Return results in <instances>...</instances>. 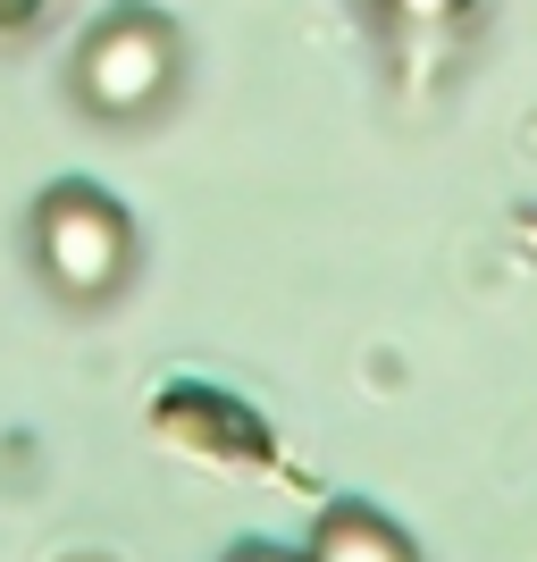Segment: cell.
I'll use <instances>...</instances> for the list:
<instances>
[{"instance_id":"6da1fadb","label":"cell","mask_w":537,"mask_h":562,"mask_svg":"<svg viewBox=\"0 0 537 562\" xmlns=\"http://www.w3.org/2000/svg\"><path fill=\"white\" fill-rule=\"evenodd\" d=\"M34 252H43V278L68 294V303H110L126 269H135V227L110 193L93 186H51L43 211H34Z\"/></svg>"},{"instance_id":"7a4b0ae2","label":"cell","mask_w":537,"mask_h":562,"mask_svg":"<svg viewBox=\"0 0 537 562\" xmlns=\"http://www.w3.org/2000/svg\"><path fill=\"white\" fill-rule=\"evenodd\" d=\"M168 85H177V34H168L152 9H118L85 34L76 50V93L93 117H143L160 110Z\"/></svg>"},{"instance_id":"277c9868","label":"cell","mask_w":537,"mask_h":562,"mask_svg":"<svg viewBox=\"0 0 537 562\" xmlns=\"http://www.w3.org/2000/svg\"><path fill=\"white\" fill-rule=\"evenodd\" d=\"M412 25H445V18H462V0H395Z\"/></svg>"},{"instance_id":"5b68a950","label":"cell","mask_w":537,"mask_h":562,"mask_svg":"<svg viewBox=\"0 0 537 562\" xmlns=\"http://www.w3.org/2000/svg\"><path fill=\"white\" fill-rule=\"evenodd\" d=\"M235 562H303V554H278V546H244Z\"/></svg>"},{"instance_id":"3957f363","label":"cell","mask_w":537,"mask_h":562,"mask_svg":"<svg viewBox=\"0 0 537 562\" xmlns=\"http://www.w3.org/2000/svg\"><path fill=\"white\" fill-rule=\"evenodd\" d=\"M311 562H421L412 538H403L395 520H378L370 504H336L320 520V538H311Z\"/></svg>"}]
</instances>
